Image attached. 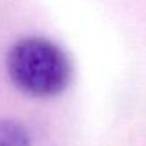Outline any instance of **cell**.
Here are the masks:
<instances>
[{
  "mask_svg": "<svg viewBox=\"0 0 146 146\" xmlns=\"http://www.w3.org/2000/svg\"><path fill=\"white\" fill-rule=\"evenodd\" d=\"M6 64L11 82L33 97L57 95L71 78V64L65 52L41 37L19 40L9 51Z\"/></svg>",
  "mask_w": 146,
  "mask_h": 146,
  "instance_id": "6da1fadb",
  "label": "cell"
},
{
  "mask_svg": "<svg viewBox=\"0 0 146 146\" xmlns=\"http://www.w3.org/2000/svg\"><path fill=\"white\" fill-rule=\"evenodd\" d=\"M0 146H30V135L21 123L0 119Z\"/></svg>",
  "mask_w": 146,
  "mask_h": 146,
  "instance_id": "7a4b0ae2",
  "label": "cell"
}]
</instances>
